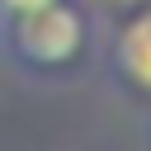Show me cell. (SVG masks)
<instances>
[{
	"instance_id": "cell-3",
	"label": "cell",
	"mask_w": 151,
	"mask_h": 151,
	"mask_svg": "<svg viewBox=\"0 0 151 151\" xmlns=\"http://www.w3.org/2000/svg\"><path fill=\"white\" fill-rule=\"evenodd\" d=\"M38 5H52V0H0V14H28V9H38Z\"/></svg>"
},
{
	"instance_id": "cell-1",
	"label": "cell",
	"mask_w": 151,
	"mask_h": 151,
	"mask_svg": "<svg viewBox=\"0 0 151 151\" xmlns=\"http://www.w3.org/2000/svg\"><path fill=\"white\" fill-rule=\"evenodd\" d=\"M9 52L33 71H61L85 52V14L66 0L38 5L28 14H14L9 24Z\"/></svg>"
},
{
	"instance_id": "cell-2",
	"label": "cell",
	"mask_w": 151,
	"mask_h": 151,
	"mask_svg": "<svg viewBox=\"0 0 151 151\" xmlns=\"http://www.w3.org/2000/svg\"><path fill=\"white\" fill-rule=\"evenodd\" d=\"M113 71H118L132 90L151 94V9H137V14L118 28V42H113Z\"/></svg>"
}]
</instances>
